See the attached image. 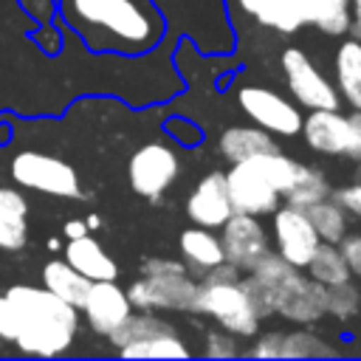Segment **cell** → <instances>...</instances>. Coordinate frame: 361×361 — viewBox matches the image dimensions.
Returning a JSON list of instances; mask_svg holds the SVG:
<instances>
[{
	"mask_svg": "<svg viewBox=\"0 0 361 361\" xmlns=\"http://www.w3.org/2000/svg\"><path fill=\"white\" fill-rule=\"evenodd\" d=\"M59 8L93 51L141 54L164 31V20L149 0H59Z\"/></svg>",
	"mask_w": 361,
	"mask_h": 361,
	"instance_id": "obj_1",
	"label": "cell"
},
{
	"mask_svg": "<svg viewBox=\"0 0 361 361\" xmlns=\"http://www.w3.org/2000/svg\"><path fill=\"white\" fill-rule=\"evenodd\" d=\"M6 296L11 299L17 313L14 344L25 355L51 358L71 347L79 327V316L73 305H68L48 288H34V285H14L6 290Z\"/></svg>",
	"mask_w": 361,
	"mask_h": 361,
	"instance_id": "obj_2",
	"label": "cell"
},
{
	"mask_svg": "<svg viewBox=\"0 0 361 361\" xmlns=\"http://www.w3.org/2000/svg\"><path fill=\"white\" fill-rule=\"evenodd\" d=\"M296 172L299 161L282 155V149L234 161L226 172V186L234 212L271 214L279 206V197H285V192L290 189Z\"/></svg>",
	"mask_w": 361,
	"mask_h": 361,
	"instance_id": "obj_3",
	"label": "cell"
},
{
	"mask_svg": "<svg viewBox=\"0 0 361 361\" xmlns=\"http://www.w3.org/2000/svg\"><path fill=\"white\" fill-rule=\"evenodd\" d=\"M195 313L212 316L223 330L245 338L259 327V316L240 285V268L231 262H220L203 274V279L197 282Z\"/></svg>",
	"mask_w": 361,
	"mask_h": 361,
	"instance_id": "obj_4",
	"label": "cell"
},
{
	"mask_svg": "<svg viewBox=\"0 0 361 361\" xmlns=\"http://www.w3.org/2000/svg\"><path fill=\"white\" fill-rule=\"evenodd\" d=\"M127 299L133 307L152 310H195L197 282L186 274V268L166 257H149L141 262V276L127 288Z\"/></svg>",
	"mask_w": 361,
	"mask_h": 361,
	"instance_id": "obj_5",
	"label": "cell"
},
{
	"mask_svg": "<svg viewBox=\"0 0 361 361\" xmlns=\"http://www.w3.org/2000/svg\"><path fill=\"white\" fill-rule=\"evenodd\" d=\"M11 178L34 192L56 195V197H82L79 175L62 158L45 152H20L11 161Z\"/></svg>",
	"mask_w": 361,
	"mask_h": 361,
	"instance_id": "obj_6",
	"label": "cell"
},
{
	"mask_svg": "<svg viewBox=\"0 0 361 361\" xmlns=\"http://www.w3.org/2000/svg\"><path fill=\"white\" fill-rule=\"evenodd\" d=\"M282 73L293 99L307 110H338V90L327 82V76L313 65V59L302 48L282 51Z\"/></svg>",
	"mask_w": 361,
	"mask_h": 361,
	"instance_id": "obj_7",
	"label": "cell"
},
{
	"mask_svg": "<svg viewBox=\"0 0 361 361\" xmlns=\"http://www.w3.org/2000/svg\"><path fill=\"white\" fill-rule=\"evenodd\" d=\"M237 102L243 113L271 135H299L302 133V113L293 102L279 96L276 90L245 85L237 90Z\"/></svg>",
	"mask_w": 361,
	"mask_h": 361,
	"instance_id": "obj_8",
	"label": "cell"
},
{
	"mask_svg": "<svg viewBox=\"0 0 361 361\" xmlns=\"http://www.w3.org/2000/svg\"><path fill=\"white\" fill-rule=\"evenodd\" d=\"M127 178H130V186L135 195H141L147 200H158L178 178V158L169 147H164L158 141L144 144L141 149H135L130 155Z\"/></svg>",
	"mask_w": 361,
	"mask_h": 361,
	"instance_id": "obj_9",
	"label": "cell"
},
{
	"mask_svg": "<svg viewBox=\"0 0 361 361\" xmlns=\"http://www.w3.org/2000/svg\"><path fill=\"white\" fill-rule=\"evenodd\" d=\"M274 313H279L293 324H316L319 319L327 316L324 285L316 282L310 274H302V268H296L290 276H285L276 285Z\"/></svg>",
	"mask_w": 361,
	"mask_h": 361,
	"instance_id": "obj_10",
	"label": "cell"
},
{
	"mask_svg": "<svg viewBox=\"0 0 361 361\" xmlns=\"http://www.w3.org/2000/svg\"><path fill=\"white\" fill-rule=\"evenodd\" d=\"M274 243H276V251L296 268H307L310 257L316 254L319 248V234L307 217L305 209L299 206H276L274 209Z\"/></svg>",
	"mask_w": 361,
	"mask_h": 361,
	"instance_id": "obj_11",
	"label": "cell"
},
{
	"mask_svg": "<svg viewBox=\"0 0 361 361\" xmlns=\"http://www.w3.org/2000/svg\"><path fill=\"white\" fill-rule=\"evenodd\" d=\"M220 228H223V231H220V243H223L226 262L237 265L240 271H251L254 262L271 251L268 234H265V228L259 226L257 214L234 212Z\"/></svg>",
	"mask_w": 361,
	"mask_h": 361,
	"instance_id": "obj_12",
	"label": "cell"
},
{
	"mask_svg": "<svg viewBox=\"0 0 361 361\" xmlns=\"http://www.w3.org/2000/svg\"><path fill=\"white\" fill-rule=\"evenodd\" d=\"M90 327L102 336H110L116 333L130 316H133V305L127 299V290H121L116 285V279H99V282H90V290L85 296V305H82Z\"/></svg>",
	"mask_w": 361,
	"mask_h": 361,
	"instance_id": "obj_13",
	"label": "cell"
},
{
	"mask_svg": "<svg viewBox=\"0 0 361 361\" xmlns=\"http://www.w3.org/2000/svg\"><path fill=\"white\" fill-rule=\"evenodd\" d=\"M186 214L195 226H206V228H220L234 214L226 186V172H212L192 189L186 200Z\"/></svg>",
	"mask_w": 361,
	"mask_h": 361,
	"instance_id": "obj_14",
	"label": "cell"
},
{
	"mask_svg": "<svg viewBox=\"0 0 361 361\" xmlns=\"http://www.w3.org/2000/svg\"><path fill=\"white\" fill-rule=\"evenodd\" d=\"M305 144L319 155L347 158L350 149V118L338 110H310L302 118Z\"/></svg>",
	"mask_w": 361,
	"mask_h": 361,
	"instance_id": "obj_15",
	"label": "cell"
},
{
	"mask_svg": "<svg viewBox=\"0 0 361 361\" xmlns=\"http://www.w3.org/2000/svg\"><path fill=\"white\" fill-rule=\"evenodd\" d=\"M302 17V25H316L324 34H347L353 23V3L350 0H293Z\"/></svg>",
	"mask_w": 361,
	"mask_h": 361,
	"instance_id": "obj_16",
	"label": "cell"
},
{
	"mask_svg": "<svg viewBox=\"0 0 361 361\" xmlns=\"http://www.w3.org/2000/svg\"><path fill=\"white\" fill-rule=\"evenodd\" d=\"M336 90L353 107L361 110V39L350 37L336 48Z\"/></svg>",
	"mask_w": 361,
	"mask_h": 361,
	"instance_id": "obj_17",
	"label": "cell"
},
{
	"mask_svg": "<svg viewBox=\"0 0 361 361\" xmlns=\"http://www.w3.org/2000/svg\"><path fill=\"white\" fill-rule=\"evenodd\" d=\"M28 243V203L17 189L0 186V248L17 251Z\"/></svg>",
	"mask_w": 361,
	"mask_h": 361,
	"instance_id": "obj_18",
	"label": "cell"
},
{
	"mask_svg": "<svg viewBox=\"0 0 361 361\" xmlns=\"http://www.w3.org/2000/svg\"><path fill=\"white\" fill-rule=\"evenodd\" d=\"M65 259H68L79 274H85V276L93 279V282H99V279H116V274H118L116 262L104 254V248H102L90 234L76 237V240H68Z\"/></svg>",
	"mask_w": 361,
	"mask_h": 361,
	"instance_id": "obj_19",
	"label": "cell"
},
{
	"mask_svg": "<svg viewBox=\"0 0 361 361\" xmlns=\"http://www.w3.org/2000/svg\"><path fill=\"white\" fill-rule=\"evenodd\" d=\"M217 147H220L223 158H228L231 164L279 149L274 135L268 130H262V127H228V130H223Z\"/></svg>",
	"mask_w": 361,
	"mask_h": 361,
	"instance_id": "obj_20",
	"label": "cell"
},
{
	"mask_svg": "<svg viewBox=\"0 0 361 361\" xmlns=\"http://www.w3.org/2000/svg\"><path fill=\"white\" fill-rule=\"evenodd\" d=\"M178 245H180V254L186 257V262L200 274H206L209 268L226 262L220 237L206 226H192V228L180 231V243Z\"/></svg>",
	"mask_w": 361,
	"mask_h": 361,
	"instance_id": "obj_21",
	"label": "cell"
},
{
	"mask_svg": "<svg viewBox=\"0 0 361 361\" xmlns=\"http://www.w3.org/2000/svg\"><path fill=\"white\" fill-rule=\"evenodd\" d=\"M90 282L93 279H87L85 274H79L68 259H51L42 268V285L51 293H56L59 299H65L68 305H73V307H82L85 305V296L90 290Z\"/></svg>",
	"mask_w": 361,
	"mask_h": 361,
	"instance_id": "obj_22",
	"label": "cell"
},
{
	"mask_svg": "<svg viewBox=\"0 0 361 361\" xmlns=\"http://www.w3.org/2000/svg\"><path fill=\"white\" fill-rule=\"evenodd\" d=\"M240 6L257 23H262L274 31H282V34H293L302 25V17H299L293 0H240Z\"/></svg>",
	"mask_w": 361,
	"mask_h": 361,
	"instance_id": "obj_23",
	"label": "cell"
},
{
	"mask_svg": "<svg viewBox=\"0 0 361 361\" xmlns=\"http://www.w3.org/2000/svg\"><path fill=\"white\" fill-rule=\"evenodd\" d=\"M307 217L319 234L322 243H341V237L350 231V214L333 200V197H324V200H316L310 203L307 209Z\"/></svg>",
	"mask_w": 361,
	"mask_h": 361,
	"instance_id": "obj_24",
	"label": "cell"
},
{
	"mask_svg": "<svg viewBox=\"0 0 361 361\" xmlns=\"http://www.w3.org/2000/svg\"><path fill=\"white\" fill-rule=\"evenodd\" d=\"M324 197H330V183H327L324 172H319L316 166L299 164V172H296L293 183H290V189L285 192V203L307 209L310 203L324 200Z\"/></svg>",
	"mask_w": 361,
	"mask_h": 361,
	"instance_id": "obj_25",
	"label": "cell"
},
{
	"mask_svg": "<svg viewBox=\"0 0 361 361\" xmlns=\"http://www.w3.org/2000/svg\"><path fill=\"white\" fill-rule=\"evenodd\" d=\"M307 274L322 285H336V282H344L353 276L350 265H347V259L336 243H319L316 254L307 262Z\"/></svg>",
	"mask_w": 361,
	"mask_h": 361,
	"instance_id": "obj_26",
	"label": "cell"
},
{
	"mask_svg": "<svg viewBox=\"0 0 361 361\" xmlns=\"http://www.w3.org/2000/svg\"><path fill=\"white\" fill-rule=\"evenodd\" d=\"M118 353L124 358H186L189 350L186 344L172 333H158V336H149V338H141V341H133V344H124L118 347Z\"/></svg>",
	"mask_w": 361,
	"mask_h": 361,
	"instance_id": "obj_27",
	"label": "cell"
},
{
	"mask_svg": "<svg viewBox=\"0 0 361 361\" xmlns=\"http://www.w3.org/2000/svg\"><path fill=\"white\" fill-rule=\"evenodd\" d=\"M336 355V347L310 333V330H293V333H282V358H327Z\"/></svg>",
	"mask_w": 361,
	"mask_h": 361,
	"instance_id": "obj_28",
	"label": "cell"
},
{
	"mask_svg": "<svg viewBox=\"0 0 361 361\" xmlns=\"http://www.w3.org/2000/svg\"><path fill=\"white\" fill-rule=\"evenodd\" d=\"M324 310L327 316L336 319H353L361 310V288L350 279L336 282V285H324Z\"/></svg>",
	"mask_w": 361,
	"mask_h": 361,
	"instance_id": "obj_29",
	"label": "cell"
},
{
	"mask_svg": "<svg viewBox=\"0 0 361 361\" xmlns=\"http://www.w3.org/2000/svg\"><path fill=\"white\" fill-rule=\"evenodd\" d=\"M158 333H172V327L164 319H158V316H130L107 338L116 347H124V344H133V341H141V338H149V336H158Z\"/></svg>",
	"mask_w": 361,
	"mask_h": 361,
	"instance_id": "obj_30",
	"label": "cell"
},
{
	"mask_svg": "<svg viewBox=\"0 0 361 361\" xmlns=\"http://www.w3.org/2000/svg\"><path fill=\"white\" fill-rule=\"evenodd\" d=\"M240 285H243V290H245V296H248V302H251V307L257 310L259 319H265V316L274 313V296H276V290L268 282H262L259 276H254L248 271V276H240Z\"/></svg>",
	"mask_w": 361,
	"mask_h": 361,
	"instance_id": "obj_31",
	"label": "cell"
},
{
	"mask_svg": "<svg viewBox=\"0 0 361 361\" xmlns=\"http://www.w3.org/2000/svg\"><path fill=\"white\" fill-rule=\"evenodd\" d=\"M240 353L237 341H234V333L228 330H214L206 336V355L209 358H234Z\"/></svg>",
	"mask_w": 361,
	"mask_h": 361,
	"instance_id": "obj_32",
	"label": "cell"
},
{
	"mask_svg": "<svg viewBox=\"0 0 361 361\" xmlns=\"http://www.w3.org/2000/svg\"><path fill=\"white\" fill-rule=\"evenodd\" d=\"M330 197H333L347 214H353V217L361 220V178L353 180V183H347V186H341V189H336V192H330Z\"/></svg>",
	"mask_w": 361,
	"mask_h": 361,
	"instance_id": "obj_33",
	"label": "cell"
},
{
	"mask_svg": "<svg viewBox=\"0 0 361 361\" xmlns=\"http://www.w3.org/2000/svg\"><path fill=\"white\" fill-rule=\"evenodd\" d=\"M338 248H341V254H344V259H347V265H350V274L361 279V231H358V234H350V231H347V234L341 237Z\"/></svg>",
	"mask_w": 361,
	"mask_h": 361,
	"instance_id": "obj_34",
	"label": "cell"
},
{
	"mask_svg": "<svg viewBox=\"0 0 361 361\" xmlns=\"http://www.w3.org/2000/svg\"><path fill=\"white\" fill-rule=\"evenodd\" d=\"M254 358H282V333H265L251 347Z\"/></svg>",
	"mask_w": 361,
	"mask_h": 361,
	"instance_id": "obj_35",
	"label": "cell"
},
{
	"mask_svg": "<svg viewBox=\"0 0 361 361\" xmlns=\"http://www.w3.org/2000/svg\"><path fill=\"white\" fill-rule=\"evenodd\" d=\"M14 336H17V313H14L11 299L3 293L0 296V338L14 344Z\"/></svg>",
	"mask_w": 361,
	"mask_h": 361,
	"instance_id": "obj_36",
	"label": "cell"
},
{
	"mask_svg": "<svg viewBox=\"0 0 361 361\" xmlns=\"http://www.w3.org/2000/svg\"><path fill=\"white\" fill-rule=\"evenodd\" d=\"M347 118H350V149H347V158L361 164V110H353Z\"/></svg>",
	"mask_w": 361,
	"mask_h": 361,
	"instance_id": "obj_37",
	"label": "cell"
},
{
	"mask_svg": "<svg viewBox=\"0 0 361 361\" xmlns=\"http://www.w3.org/2000/svg\"><path fill=\"white\" fill-rule=\"evenodd\" d=\"M87 234V223L85 220H68L65 223V237L68 240H76V237H85Z\"/></svg>",
	"mask_w": 361,
	"mask_h": 361,
	"instance_id": "obj_38",
	"label": "cell"
},
{
	"mask_svg": "<svg viewBox=\"0 0 361 361\" xmlns=\"http://www.w3.org/2000/svg\"><path fill=\"white\" fill-rule=\"evenodd\" d=\"M353 3V23H350V34L355 39H361V0H350Z\"/></svg>",
	"mask_w": 361,
	"mask_h": 361,
	"instance_id": "obj_39",
	"label": "cell"
},
{
	"mask_svg": "<svg viewBox=\"0 0 361 361\" xmlns=\"http://www.w3.org/2000/svg\"><path fill=\"white\" fill-rule=\"evenodd\" d=\"M85 223H87V228H96V226H99V217H96V214H90Z\"/></svg>",
	"mask_w": 361,
	"mask_h": 361,
	"instance_id": "obj_40",
	"label": "cell"
}]
</instances>
